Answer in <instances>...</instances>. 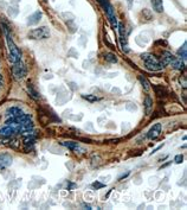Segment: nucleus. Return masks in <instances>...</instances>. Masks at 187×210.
Returning <instances> with one entry per match:
<instances>
[{
    "mask_svg": "<svg viewBox=\"0 0 187 210\" xmlns=\"http://www.w3.org/2000/svg\"><path fill=\"white\" fill-rule=\"evenodd\" d=\"M5 36H6V42H7L8 51H10L8 59H10V62H11L12 64H15V63H17V62L21 61V52H20V50L18 49V46L15 44L13 39H12V37H11V35H10V32L5 33Z\"/></svg>",
    "mask_w": 187,
    "mask_h": 210,
    "instance_id": "obj_1",
    "label": "nucleus"
},
{
    "mask_svg": "<svg viewBox=\"0 0 187 210\" xmlns=\"http://www.w3.org/2000/svg\"><path fill=\"white\" fill-rule=\"evenodd\" d=\"M98 2L101 4V6L105 10V13L108 15V19L110 20L111 23V26L114 28H117V19H116V15H115V10L113 7V5L109 2V0H98Z\"/></svg>",
    "mask_w": 187,
    "mask_h": 210,
    "instance_id": "obj_2",
    "label": "nucleus"
},
{
    "mask_svg": "<svg viewBox=\"0 0 187 210\" xmlns=\"http://www.w3.org/2000/svg\"><path fill=\"white\" fill-rule=\"evenodd\" d=\"M141 58L144 61L146 68L148 70H150V71H159V70L162 69L160 63H159V59L154 55H152V54H143V55H141Z\"/></svg>",
    "mask_w": 187,
    "mask_h": 210,
    "instance_id": "obj_3",
    "label": "nucleus"
},
{
    "mask_svg": "<svg viewBox=\"0 0 187 210\" xmlns=\"http://www.w3.org/2000/svg\"><path fill=\"white\" fill-rule=\"evenodd\" d=\"M27 36L31 39H46L50 37V28L47 26H40V28H33L30 31Z\"/></svg>",
    "mask_w": 187,
    "mask_h": 210,
    "instance_id": "obj_4",
    "label": "nucleus"
},
{
    "mask_svg": "<svg viewBox=\"0 0 187 210\" xmlns=\"http://www.w3.org/2000/svg\"><path fill=\"white\" fill-rule=\"evenodd\" d=\"M26 74H27L26 67H25V64L21 61H19V62H17V63L13 64V67H12V75L15 77V80H17V81L23 80L26 76Z\"/></svg>",
    "mask_w": 187,
    "mask_h": 210,
    "instance_id": "obj_5",
    "label": "nucleus"
},
{
    "mask_svg": "<svg viewBox=\"0 0 187 210\" xmlns=\"http://www.w3.org/2000/svg\"><path fill=\"white\" fill-rule=\"evenodd\" d=\"M17 133H19L18 128L15 126H10V125H6V126L2 127V128L0 129V137H4V138L13 137Z\"/></svg>",
    "mask_w": 187,
    "mask_h": 210,
    "instance_id": "obj_6",
    "label": "nucleus"
},
{
    "mask_svg": "<svg viewBox=\"0 0 187 210\" xmlns=\"http://www.w3.org/2000/svg\"><path fill=\"white\" fill-rule=\"evenodd\" d=\"M12 162H13V158H12L11 154L8 153L0 154V170L8 168L12 164Z\"/></svg>",
    "mask_w": 187,
    "mask_h": 210,
    "instance_id": "obj_7",
    "label": "nucleus"
},
{
    "mask_svg": "<svg viewBox=\"0 0 187 210\" xmlns=\"http://www.w3.org/2000/svg\"><path fill=\"white\" fill-rule=\"evenodd\" d=\"M160 133H161V124H155V125H153V127L148 131L147 138L153 140L155 139V138H158L159 135H160Z\"/></svg>",
    "mask_w": 187,
    "mask_h": 210,
    "instance_id": "obj_8",
    "label": "nucleus"
},
{
    "mask_svg": "<svg viewBox=\"0 0 187 210\" xmlns=\"http://www.w3.org/2000/svg\"><path fill=\"white\" fill-rule=\"evenodd\" d=\"M173 55L171 52H168V51H165L163 54H162V57H161V59L159 61V63H160V65H161V68H165L167 64H169L171 63V61L173 59Z\"/></svg>",
    "mask_w": 187,
    "mask_h": 210,
    "instance_id": "obj_9",
    "label": "nucleus"
},
{
    "mask_svg": "<svg viewBox=\"0 0 187 210\" xmlns=\"http://www.w3.org/2000/svg\"><path fill=\"white\" fill-rule=\"evenodd\" d=\"M42 15H43V14H42L40 11L34 12L32 15H30L29 18H27V25H36V24H38L39 20L42 19Z\"/></svg>",
    "mask_w": 187,
    "mask_h": 210,
    "instance_id": "obj_10",
    "label": "nucleus"
},
{
    "mask_svg": "<svg viewBox=\"0 0 187 210\" xmlns=\"http://www.w3.org/2000/svg\"><path fill=\"white\" fill-rule=\"evenodd\" d=\"M171 64L175 70H184L185 69V61H182L181 58L178 57H173V59L171 61Z\"/></svg>",
    "mask_w": 187,
    "mask_h": 210,
    "instance_id": "obj_11",
    "label": "nucleus"
},
{
    "mask_svg": "<svg viewBox=\"0 0 187 210\" xmlns=\"http://www.w3.org/2000/svg\"><path fill=\"white\" fill-rule=\"evenodd\" d=\"M21 114H23V111L20 108H18V107H10L6 111V116H8V118H11V116L12 118H17V116H19Z\"/></svg>",
    "mask_w": 187,
    "mask_h": 210,
    "instance_id": "obj_12",
    "label": "nucleus"
},
{
    "mask_svg": "<svg viewBox=\"0 0 187 210\" xmlns=\"http://www.w3.org/2000/svg\"><path fill=\"white\" fill-rule=\"evenodd\" d=\"M144 112H146V115H149L152 109H153V100L150 98L149 95H147L146 98H144Z\"/></svg>",
    "mask_w": 187,
    "mask_h": 210,
    "instance_id": "obj_13",
    "label": "nucleus"
},
{
    "mask_svg": "<svg viewBox=\"0 0 187 210\" xmlns=\"http://www.w3.org/2000/svg\"><path fill=\"white\" fill-rule=\"evenodd\" d=\"M26 90H27V94H29L32 98H34V100H39V98H40V94H39V93L33 88L32 84L29 83L27 85H26Z\"/></svg>",
    "mask_w": 187,
    "mask_h": 210,
    "instance_id": "obj_14",
    "label": "nucleus"
},
{
    "mask_svg": "<svg viewBox=\"0 0 187 210\" xmlns=\"http://www.w3.org/2000/svg\"><path fill=\"white\" fill-rule=\"evenodd\" d=\"M62 145L65 146L66 148L71 150V151H78V150H81L79 148V145L77 142H73V141H63Z\"/></svg>",
    "mask_w": 187,
    "mask_h": 210,
    "instance_id": "obj_15",
    "label": "nucleus"
},
{
    "mask_svg": "<svg viewBox=\"0 0 187 210\" xmlns=\"http://www.w3.org/2000/svg\"><path fill=\"white\" fill-rule=\"evenodd\" d=\"M152 2V6H153V10H155L156 12H162L163 11V4H162V0H150Z\"/></svg>",
    "mask_w": 187,
    "mask_h": 210,
    "instance_id": "obj_16",
    "label": "nucleus"
},
{
    "mask_svg": "<svg viewBox=\"0 0 187 210\" xmlns=\"http://www.w3.org/2000/svg\"><path fill=\"white\" fill-rule=\"evenodd\" d=\"M137 78H139V81H140L141 85L143 87L144 90H146V92H148V90L150 89V83H149V81H148V80H147L144 76H139Z\"/></svg>",
    "mask_w": 187,
    "mask_h": 210,
    "instance_id": "obj_17",
    "label": "nucleus"
},
{
    "mask_svg": "<svg viewBox=\"0 0 187 210\" xmlns=\"http://www.w3.org/2000/svg\"><path fill=\"white\" fill-rule=\"evenodd\" d=\"M186 45H187L186 43H184L182 48L178 50V55L180 56V58H181L182 61H186V58H187V48H186Z\"/></svg>",
    "mask_w": 187,
    "mask_h": 210,
    "instance_id": "obj_18",
    "label": "nucleus"
},
{
    "mask_svg": "<svg viewBox=\"0 0 187 210\" xmlns=\"http://www.w3.org/2000/svg\"><path fill=\"white\" fill-rule=\"evenodd\" d=\"M104 59H105L107 62H109V63H116V62H117V57H116V55L115 54H113V52L105 54V55H104Z\"/></svg>",
    "mask_w": 187,
    "mask_h": 210,
    "instance_id": "obj_19",
    "label": "nucleus"
},
{
    "mask_svg": "<svg viewBox=\"0 0 187 210\" xmlns=\"http://www.w3.org/2000/svg\"><path fill=\"white\" fill-rule=\"evenodd\" d=\"M82 98H84V100H86V101H89V102H96V101L100 100L96 95H91V94H83Z\"/></svg>",
    "mask_w": 187,
    "mask_h": 210,
    "instance_id": "obj_20",
    "label": "nucleus"
},
{
    "mask_svg": "<svg viewBox=\"0 0 187 210\" xmlns=\"http://www.w3.org/2000/svg\"><path fill=\"white\" fill-rule=\"evenodd\" d=\"M120 41H121V45H122V50L124 52H128L129 49H128V44L126 41V36H120Z\"/></svg>",
    "mask_w": 187,
    "mask_h": 210,
    "instance_id": "obj_21",
    "label": "nucleus"
},
{
    "mask_svg": "<svg viewBox=\"0 0 187 210\" xmlns=\"http://www.w3.org/2000/svg\"><path fill=\"white\" fill-rule=\"evenodd\" d=\"M182 160H184V155H182V154H178V155H175V158H174V162H175L176 164H181Z\"/></svg>",
    "mask_w": 187,
    "mask_h": 210,
    "instance_id": "obj_22",
    "label": "nucleus"
},
{
    "mask_svg": "<svg viewBox=\"0 0 187 210\" xmlns=\"http://www.w3.org/2000/svg\"><path fill=\"white\" fill-rule=\"evenodd\" d=\"M91 186H92L94 189H101V188H104L105 185H104L103 183H100V182H97V181H96V182L92 183V185H91Z\"/></svg>",
    "mask_w": 187,
    "mask_h": 210,
    "instance_id": "obj_23",
    "label": "nucleus"
},
{
    "mask_svg": "<svg viewBox=\"0 0 187 210\" xmlns=\"http://www.w3.org/2000/svg\"><path fill=\"white\" fill-rule=\"evenodd\" d=\"M126 108L128 109V111H136L137 109V106H135V103H128L127 106H126Z\"/></svg>",
    "mask_w": 187,
    "mask_h": 210,
    "instance_id": "obj_24",
    "label": "nucleus"
},
{
    "mask_svg": "<svg viewBox=\"0 0 187 210\" xmlns=\"http://www.w3.org/2000/svg\"><path fill=\"white\" fill-rule=\"evenodd\" d=\"M128 175H129V172H126V173H123V175H122V176H120V177H118V181H121V179H122V178H124V177H127V176H128Z\"/></svg>",
    "mask_w": 187,
    "mask_h": 210,
    "instance_id": "obj_25",
    "label": "nucleus"
},
{
    "mask_svg": "<svg viewBox=\"0 0 187 210\" xmlns=\"http://www.w3.org/2000/svg\"><path fill=\"white\" fill-rule=\"evenodd\" d=\"M127 4H128V8H131L133 7V0H127Z\"/></svg>",
    "mask_w": 187,
    "mask_h": 210,
    "instance_id": "obj_26",
    "label": "nucleus"
},
{
    "mask_svg": "<svg viewBox=\"0 0 187 210\" xmlns=\"http://www.w3.org/2000/svg\"><path fill=\"white\" fill-rule=\"evenodd\" d=\"M83 207H84L85 209H88V210H91V207H90V205H88V204H85V203L83 204Z\"/></svg>",
    "mask_w": 187,
    "mask_h": 210,
    "instance_id": "obj_27",
    "label": "nucleus"
},
{
    "mask_svg": "<svg viewBox=\"0 0 187 210\" xmlns=\"http://www.w3.org/2000/svg\"><path fill=\"white\" fill-rule=\"evenodd\" d=\"M2 87V75L0 74V88Z\"/></svg>",
    "mask_w": 187,
    "mask_h": 210,
    "instance_id": "obj_28",
    "label": "nucleus"
}]
</instances>
